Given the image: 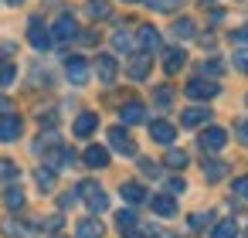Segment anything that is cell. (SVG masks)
Here are the masks:
<instances>
[{
	"label": "cell",
	"instance_id": "4fadbf2b",
	"mask_svg": "<svg viewBox=\"0 0 248 238\" xmlns=\"http://www.w3.org/2000/svg\"><path fill=\"white\" fill-rule=\"evenodd\" d=\"M72 129H75V136H78V140H89V136L99 129V116H95V112H82V116L75 119V126H72Z\"/></svg>",
	"mask_w": 248,
	"mask_h": 238
},
{
	"label": "cell",
	"instance_id": "7c38bea8",
	"mask_svg": "<svg viewBox=\"0 0 248 238\" xmlns=\"http://www.w3.org/2000/svg\"><path fill=\"white\" fill-rule=\"evenodd\" d=\"M140 45H143V51L146 55H153V51H160V31L153 28V24H140Z\"/></svg>",
	"mask_w": 248,
	"mask_h": 238
},
{
	"label": "cell",
	"instance_id": "8992f818",
	"mask_svg": "<svg viewBox=\"0 0 248 238\" xmlns=\"http://www.w3.org/2000/svg\"><path fill=\"white\" fill-rule=\"evenodd\" d=\"M51 34H55V41H72V38H78V21H75L72 14L58 17L55 28H51Z\"/></svg>",
	"mask_w": 248,
	"mask_h": 238
},
{
	"label": "cell",
	"instance_id": "d4e9b609",
	"mask_svg": "<svg viewBox=\"0 0 248 238\" xmlns=\"http://www.w3.org/2000/svg\"><path fill=\"white\" fill-rule=\"evenodd\" d=\"M150 11H160V14H170V11H180L184 0H146Z\"/></svg>",
	"mask_w": 248,
	"mask_h": 238
},
{
	"label": "cell",
	"instance_id": "7dc6e473",
	"mask_svg": "<svg viewBox=\"0 0 248 238\" xmlns=\"http://www.w3.org/2000/svg\"><path fill=\"white\" fill-rule=\"evenodd\" d=\"M126 4H133V0H126Z\"/></svg>",
	"mask_w": 248,
	"mask_h": 238
},
{
	"label": "cell",
	"instance_id": "ac0fdd59",
	"mask_svg": "<svg viewBox=\"0 0 248 238\" xmlns=\"http://www.w3.org/2000/svg\"><path fill=\"white\" fill-rule=\"evenodd\" d=\"M75 238H102V221L99 218H85L75 224Z\"/></svg>",
	"mask_w": 248,
	"mask_h": 238
},
{
	"label": "cell",
	"instance_id": "ab89813d",
	"mask_svg": "<svg viewBox=\"0 0 248 238\" xmlns=\"http://www.w3.org/2000/svg\"><path fill=\"white\" fill-rule=\"evenodd\" d=\"M231 41H234L238 48H248V24H245V28H238V31L231 34Z\"/></svg>",
	"mask_w": 248,
	"mask_h": 238
},
{
	"label": "cell",
	"instance_id": "f35d334b",
	"mask_svg": "<svg viewBox=\"0 0 248 238\" xmlns=\"http://www.w3.org/2000/svg\"><path fill=\"white\" fill-rule=\"evenodd\" d=\"M140 170L146 177H160V163H153V160H140Z\"/></svg>",
	"mask_w": 248,
	"mask_h": 238
},
{
	"label": "cell",
	"instance_id": "f6af8a7d",
	"mask_svg": "<svg viewBox=\"0 0 248 238\" xmlns=\"http://www.w3.org/2000/svg\"><path fill=\"white\" fill-rule=\"evenodd\" d=\"M11 4H24V0H11Z\"/></svg>",
	"mask_w": 248,
	"mask_h": 238
},
{
	"label": "cell",
	"instance_id": "d6986e66",
	"mask_svg": "<svg viewBox=\"0 0 248 238\" xmlns=\"http://www.w3.org/2000/svg\"><path fill=\"white\" fill-rule=\"evenodd\" d=\"M106 163H109V150H106V146H89V150H85V167L102 170Z\"/></svg>",
	"mask_w": 248,
	"mask_h": 238
},
{
	"label": "cell",
	"instance_id": "e0dca14e",
	"mask_svg": "<svg viewBox=\"0 0 248 238\" xmlns=\"http://www.w3.org/2000/svg\"><path fill=\"white\" fill-rule=\"evenodd\" d=\"M150 204H153V211H156L160 218H173V214H177V201H173L170 194H156V197H150Z\"/></svg>",
	"mask_w": 248,
	"mask_h": 238
},
{
	"label": "cell",
	"instance_id": "83f0119b",
	"mask_svg": "<svg viewBox=\"0 0 248 238\" xmlns=\"http://www.w3.org/2000/svg\"><path fill=\"white\" fill-rule=\"evenodd\" d=\"M4 235H7V238H34V231H28V228L17 224V221H7V224H4Z\"/></svg>",
	"mask_w": 248,
	"mask_h": 238
},
{
	"label": "cell",
	"instance_id": "5b68a950",
	"mask_svg": "<svg viewBox=\"0 0 248 238\" xmlns=\"http://www.w3.org/2000/svg\"><path fill=\"white\" fill-rule=\"evenodd\" d=\"M65 75H68L72 85H85V82H89V62H85L82 55H72V58L65 62Z\"/></svg>",
	"mask_w": 248,
	"mask_h": 238
},
{
	"label": "cell",
	"instance_id": "6da1fadb",
	"mask_svg": "<svg viewBox=\"0 0 248 238\" xmlns=\"http://www.w3.org/2000/svg\"><path fill=\"white\" fill-rule=\"evenodd\" d=\"M184 92H187V99H197V102H211L214 95H221V85L201 75V79H190Z\"/></svg>",
	"mask_w": 248,
	"mask_h": 238
},
{
	"label": "cell",
	"instance_id": "e575fe53",
	"mask_svg": "<svg viewBox=\"0 0 248 238\" xmlns=\"http://www.w3.org/2000/svg\"><path fill=\"white\" fill-rule=\"evenodd\" d=\"M173 34H177V38H190V34H194V21H190V17H180V21L173 24Z\"/></svg>",
	"mask_w": 248,
	"mask_h": 238
},
{
	"label": "cell",
	"instance_id": "277c9868",
	"mask_svg": "<svg viewBox=\"0 0 248 238\" xmlns=\"http://www.w3.org/2000/svg\"><path fill=\"white\" fill-rule=\"evenodd\" d=\"M106 140H109V146H112L116 153H123V157H133V153H136V143H133V136H129L123 126H112V129L106 133Z\"/></svg>",
	"mask_w": 248,
	"mask_h": 238
},
{
	"label": "cell",
	"instance_id": "4316f807",
	"mask_svg": "<svg viewBox=\"0 0 248 238\" xmlns=\"http://www.w3.org/2000/svg\"><path fill=\"white\" fill-rule=\"evenodd\" d=\"M153 102H156V109H170V102H173V89H170V85H160L156 95H153Z\"/></svg>",
	"mask_w": 248,
	"mask_h": 238
},
{
	"label": "cell",
	"instance_id": "ee69618b",
	"mask_svg": "<svg viewBox=\"0 0 248 238\" xmlns=\"http://www.w3.org/2000/svg\"><path fill=\"white\" fill-rule=\"evenodd\" d=\"M0 112H4V116H11V99H0Z\"/></svg>",
	"mask_w": 248,
	"mask_h": 238
},
{
	"label": "cell",
	"instance_id": "74e56055",
	"mask_svg": "<svg viewBox=\"0 0 248 238\" xmlns=\"http://www.w3.org/2000/svg\"><path fill=\"white\" fill-rule=\"evenodd\" d=\"M231 190H234V197H241V201H248V177H238V180L231 184Z\"/></svg>",
	"mask_w": 248,
	"mask_h": 238
},
{
	"label": "cell",
	"instance_id": "3957f363",
	"mask_svg": "<svg viewBox=\"0 0 248 238\" xmlns=\"http://www.w3.org/2000/svg\"><path fill=\"white\" fill-rule=\"evenodd\" d=\"M197 143H201V150H204V153H221V150H224V143H228V133H224L221 126H207V129L201 133V140H197Z\"/></svg>",
	"mask_w": 248,
	"mask_h": 238
},
{
	"label": "cell",
	"instance_id": "ba28073f",
	"mask_svg": "<svg viewBox=\"0 0 248 238\" xmlns=\"http://www.w3.org/2000/svg\"><path fill=\"white\" fill-rule=\"evenodd\" d=\"M207 119H214V116H211V109H204V106H190V109H184V112H180V123H184L187 129L204 126Z\"/></svg>",
	"mask_w": 248,
	"mask_h": 238
},
{
	"label": "cell",
	"instance_id": "836d02e7",
	"mask_svg": "<svg viewBox=\"0 0 248 238\" xmlns=\"http://www.w3.org/2000/svg\"><path fill=\"white\" fill-rule=\"evenodd\" d=\"M187 224H190V228H204V224H214V214H211V211H197V214H190V218H187Z\"/></svg>",
	"mask_w": 248,
	"mask_h": 238
},
{
	"label": "cell",
	"instance_id": "603a6c76",
	"mask_svg": "<svg viewBox=\"0 0 248 238\" xmlns=\"http://www.w3.org/2000/svg\"><path fill=\"white\" fill-rule=\"evenodd\" d=\"M24 201H28V197H24V190H21V187H7V190H4V204H7L11 211H21V207H24Z\"/></svg>",
	"mask_w": 248,
	"mask_h": 238
},
{
	"label": "cell",
	"instance_id": "8fae6325",
	"mask_svg": "<svg viewBox=\"0 0 248 238\" xmlns=\"http://www.w3.org/2000/svg\"><path fill=\"white\" fill-rule=\"evenodd\" d=\"M119 119H123L126 126H140V123H146V106H143V102H126V106L119 109Z\"/></svg>",
	"mask_w": 248,
	"mask_h": 238
},
{
	"label": "cell",
	"instance_id": "d590c367",
	"mask_svg": "<svg viewBox=\"0 0 248 238\" xmlns=\"http://www.w3.org/2000/svg\"><path fill=\"white\" fill-rule=\"evenodd\" d=\"M89 14H92L95 21H102V17H109V4H106V0H92V4H89Z\"/></svg>",
	"mask_w": 248,
	"mask_h": 238
},
{
	"label": "cell",
	"instance_id": "2e32d148",
	"mask_svg": "<svg viewBox=\"0 0 248 238\" xmlns=\"http://www.w3.org/2000/svg\"><path fill=\"white\" fill-rule=\"evenodd\" d=\"M119 194H123V201H129L133 207L146 201V190H143V184H136V180H126V184L119 187Z\"/></svg>",
	"mask_w": 248,
	"mask_h": 238
},
{
	"label": "cell",
	"instance_id": "ffe728a7",
	"mask_svg": "<svg viewBox=\"0 0 248 238\" xmlns=\"http://www.w3.org/2000/svg\"><path fill=\"white\" fill-rule=\"evenodd\" d=\"M116 224H119V231H123V235H133V231L140 228V221H136V211H133V207L119 211V214H116Z\"/></svg>",
	"mask_w": 248,
	"mask_h": 238
},
{
	"label": "cell",
	"instance_id": "7402d4cb",
	"mask_svg": "<svg viewBox=\"0 0 248 238\" xmlns=\"http://www.w3.org/2000/svg\"><path fill=\"white\" fill-rule=\"evenodd\" d=\"M228 174V163H221V160H204V177L214 184V180H221Z\"/></svg>",
	"mask_w": 248,
	"mask_h": 238
},
{
	"label": "cell",
	"instance_id": "60d3db41",
	"mask_svg": "<svg viewBox=\"0 0 248 238\" xmlns=\"http://www.w3.org/2000/svg\"><path fill=\"white\" fill-rule=\"evenodd\" d=\"M234 65H238V72H245V75H248V48H238V55H234Z\"/></svg>",
	"mask_w": 248,
	"mask_h": 238
},
{
	"label": "cell",
	"instance_id": "4dcf8cb0",
	"mask_svg": "<svg viewBox=\"0 0 248 238\" xmlns=\"http://www.w3.org/2000/svg\"><path fill=\"white\" fill-rule=\"evenodd\" d=\"M112 45H116L119 51H133V38H129V31H123V28H119V31L112 34Z\"/></svg>",
	"mask_w": 248,
	"mask_h": 238
},
{
	"label": "cell",
	"instance_id": "9c48e42d",
	"mask_svg": "<svg viewBox=\"0 0 248 238\" xmlns=\"http://www.w3.org/2000/svg\"><path fill=\"white\" fill-rule=\"evenodd\" d=\"M24 133V123L11 112V116H4V119H0V143H14L17 136Z\"/></svg>",
	"mask_w": 248,
	"mask_h": 238
},
{
	"label": "cell",
	"instance_id": "cb8c5ba5",
	"mask_svg": "<svg viewBox=\"0 0 248 238\" xmlns=\"http://www.w3.org/2000/svg\"><path fill=\"white\" fill-rule=\"evenodd\" d=\"M238 235V224L231 221V218H224V221H217L214 228H211V238H234Z\"/></svg>",
	"mask_w": 248,
	"mask_h": 238
},
{
	"label": "cell",
	"instance_id": "44dd1931",
	"mask_svg": "<svg viewBox=\"0 0 248 238\" xmlns=\"http://www.w3.org/2000/svg\"><path fill=\"white\" fill-rule=\"evenodd\" d=\"M163 163H167V167H173V170H184V167L190 163V157H187L184 150H177V146H170V150H167V157H163Z\"/></svg>",
	"mask_w": 248,
	"mask_h": 238
},
{
	"label": "cell",
	"instance_id": "f1b7e54d",
	"mask_svg": "<svg viewBox=\"0 0 248 238\" xmlns=\"http://www.w3.org/2000/svg\"><path fill=\"white\" fill-rule=\"evenodd\" d=\"M38 187L41 190H51L55 187V167H41L38 170Z\"/></svg>",
	"mask_w": 248,
	"mask_h": 238
},
{
	"label": "cell",
	"instance_id": "f546056e",
	"mask_svg": "<svg viewBox=\"0 0 248 238\" xmlns=\"http://www.w3.org/2000/svg\"><path fill=\"white\" fill-rule=\"evenodd\" d=\"M17 174H21V170H17V163H14V160H0V180H4V184H11Z\"/></svg>",
	"mask_w": 248,
	"mask_h": 238
},
{
	"label": "cell",
	"instance_id": "484cf974",
	"mask_svg": "<svg viewBox=\"0 0 248 238\" xmlns=\"http://www.w3.org/2000/svg\"><path fill=\"white\" fill-rule=\"evenodd\" d=\"M17 79V65L14 62H4V58H0V85H11Z\"/></svg>",
	"mask_w": 248,
	"mask_h": 238
},
{
	"label": "cell",
	"instance_id": "7a4b0ae2",
	"mask_svg": "<svg viewBox=\"0 0 248 238\" xmlns=\"http://www.w3.org/2000/svg\"><path fill=\"white\" fill-rule=\"evenodd\" d=\"M28 38H31V48H38V51H48V48L55 45V34L45 28L41 17H31V24H28Z\"/></svg>",
	"mask_w": 248,
	"mask_h": 238
},
{
	"label": "cell",
	"instance_id": "1f68e13d",
	"mask_svg": "<svg viewBox=\"0 0 248 238\" xmlns=\"http://www.w3.org/2000/svg\"><path fill=\"white\" fill-rule=\"evenodd\" d=\"M99 190H102V187H99L95 180H82V184L75 187V194H78V197H89V201H92V197H95Z\"/></svg>",
	"mask_w": 248,
	"mask_h": 238
},
{
	"label": "cell",
	"instance_id": "9a60e30c",
	"mask_svg": "<svg viewBox=\"0 0 248 238\" xmlns=\"http://www.w3.org/2000/svg\"><path fill=\"white\" fill-rule=\"evenodd\" d=\"M150 136L156 140V143H163V146H170L173 143V136H177V129L167 123V119H156L153 126H150Z\"/></svg>",
	"mask_w": 248,
	"mask_h": 238
},
{
	"label": "cell",
	"instance_id": "b9f144b4",
	"mask_svg": "<svg viewBox=\"0 0 248 238\" xmlns=\"http://www.w3.org/2000/svg\"><path fill=\"white\" fill-rule=\"evenodd\" d=\"M234 133H238V140H241V143L248 146V119H241V123L234 126Z\"/></svg>",
	"mask_w": 248,
	"mask_h": 238
},
{
	"label": "cell",
	"instance_id": "7bdbcfd3",
	"mask_svg": "<svg viewBox=\"0 0 248 238\" xmlns=\"http://www.w3.org/2000/svg\"><path fill=\"white\" fill-rule=\"evenodd\" d=\"M170 190H173V194H184V190H187V184H184L180 177H170Z\"/></svg>",
	"mask_w": 248,
	"mask_h": 238
},
{
	"label": "cell",
	"instance_id": "30bf717a",
	"mask_svg": "<svg viewBox=\"0 0 248 238\" xmlns=\"http://www.w3.org/2000/svg\"><path fill=\"white\" fill-rule=\"evenodd\" d=\"M95 72H99V79H102L106 85H112L116 75H119V65H116L112 55H99V58H95Z\"/></svg>",
	"mask_w": 248,
	"mask_h": 238
},
{
	"label": "cell",
	"instance_id": "8d00e7d4",
	"mask_svg": "<svg viewBox=\"0 0 248 238\" xmlns=\"http://www.w3.org/2000/svg\"><path fill=\"white\" fill-rule=\"evenodd\" d=\"M221 72H224V62H221V58H207V62H204V79H207V75H221Z\"/></svg>",
	"mask_w": 248,
	"mask_h": 238
},
{
	"label": "cell",
	"instance_id": "5bb4252c",
	"mask_svg": "<svg viewBox=\"0 0 248 238\" xmlns=\"http://www.w3.org/2000/svg\"><path fill=\"white\" fill-rule=\"evenodd\" d=\"M184 65H187V51H184V48H167V51H163V68H167L170 75H177Z\"/></svg>",
	"mask_w": 248,
	"mask_h": 238
},
{
	"label": "cell",
	"instance_id": "bcb514c9",
	"mask_svg": "<svg viewBox=\"0 0 248 238\" xmlns=\"http://www.w3.org/2000/svg\"><path fill=\"white\" fill-rule=\"evenodd\" d=\"M245 106H248V95H245Z\"/></svg>",
	"mask_w": 248,
	"mask_h": 238
},
{
	"label": "cell",
	"instance_id": "52a82bcc",
	"mask_svg": "<svg viewBox=\"0 0 248 238\" xmlns=\"http://www.w3.org/2000/svg\"><path fill=\"white\" fill-rule=\"evenodd\" d=\"M150 55L146 51H140V55H129V65H126V72H129V79H136V82H143L146 75H150Z\"/></svg>",
	"mask_w": 248,
	"mask_h": 238
},
{
	"label": "cell",
	"instance_id": "d6a6232c",
	"mask_svg": "<svg viewBox=\"0 0 248 238\" xmlns=\"http://www.w3.org/2000/svg\"><path fill=\"white\" fill-rule=\"evenodd\" d=\"M106 207H109V194H106V190H99V194L89 201V211H92V214H102Z\"/></svg>",
	"mask_w": 248,
	"mask_h": 238
}]
</instances>
